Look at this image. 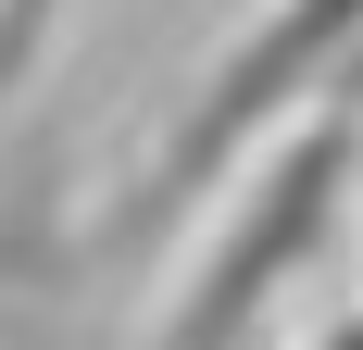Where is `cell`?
<instances>
[{"label":"cell","mask_w":363,"mask_h":350,"mask_svg":"<svg viewBox=\"0 0 363 350\" xmlns=\"http://www.w3.org/2000/svg\"><path fill=\"white\" fill-rule=\"evenodd\" d=\"M351 175H363V101H326V113H301V125H276L238 163V201L201 238V263L176 276V313H163L150 350H251V325L276 313V288L326 250Z\"/></svg>","instance_id":"6da1fadb"},{"label":"cell","mask_w":363,"mask_h":350,"mask_svg":"<svg viewBox=\"0 0 363 350\" xmlns=\"http://www.w3.org/2000/svg\"><path fill=\"white\" fill-rule=\"evenodd\" d=\"M351 63H363V0H263L251 26L213 50V75L188 88V113L163 125V150H150V175H138V213L201 201V188L238 175L276 125L351 101Z\"/></svg>","instance_id":"7a4b0ae2"},{"label":"cell","mask_w":363,"mask_h":350,"mask_svg":"<svg viewBox=\"0 0 363 350\" xmlns=\"http://www.w3.org/2000/svg\"><path fill=\"white\" fill-rule=\"evenodd\" d=\"M50 26H63V0H0V88H26V75H38Z\"/></svg>","instance_id":"3957f363"},{"label":"cell","mask_w":363,"mask_h":350,"mask_svg":"<svg viewBox=\"0 0 363 350\" xmlns=\"http://www.w3.org/2000/svg\"><path fill=\"white\" fill-rule=\"evenodd\" d=\"M326 350H363V325H338V338H326Z\"/></svg>","instance_id":"277c9868"}]
</instances>
